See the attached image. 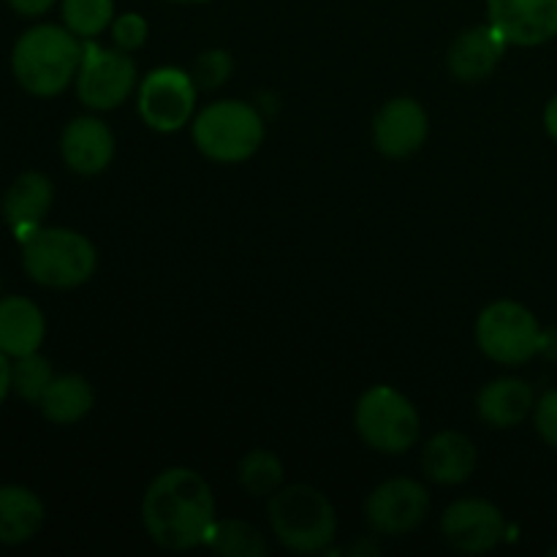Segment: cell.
<instances>
[{
  "label": "cell",
  "mask_w": 557,
  "mask_h": 557,
  "mask_svg": "<svg viewBox=\"0 0 557 557\" xmlns=\"http://www.w3.org/2000/svg\"><path fill=\"white\" fill-rule=\"evenodd\" d=\"M533 408H536V395H533L531 384L520 379L490 381L479 392L476 400V411L482 422H487L495 430L517 428L520 422H525Z\"/></svg>",
  "instance_id": "cell-19"
},
{
  "label": "cell",
  "mask_w": 557,
  "mask_h": 557,
  "mask_svg": "<svg viewBox=\"0 0 557 557\" xmlns=\"http://www.w3.org/2000/svg\"><path fill=\"white\" fill-rule=\"evenodd\" d=\"M207 547L226 557H261L270 553L267 539L253 525L237 520H215L207 536Z\"/></svg>",
  "instance_id": "cell-22"
},
{
  "label": "cell",
  "mask_w": 557,
  "mask_h": 557,
  "mask_svg": "<svg viewBox=\"0 0 557 557\" xmlns=\"http://www.w3.org/2000/svg\"><path fill=\"white\" fill-rule=\"evenodd\" d=\"M60 152L71 172L92 177L112 163L114 136L109 125L98 117H76L65 125Z\"/></svg>",
  "instance_id": "cell-14"
},
{
  "label": "cell",
  "mask_w": 557,
  "mask_h": 557,
  "mask_svg": "<svg viewBox=\"0 0 557 557\" xmlns=\"http://www.w3.org/2000/svg\"><path fill=\"white\" fill-rule=\"evenodd\" d=\"M476 343L484 357L515 368L531 362L542 351L544 332L525 305L498 299L476 319Z\"/></svg>",
  "instance_id": "cell-7"
},
{
  "label": "cell",
  "mask_w": 557,
  "mask_h": 557,
  "mask_svg": "<svg viewBox=\"0 0 557 557\" xmlns=\"http://www.w3.org/2000/svg\"><path fill=\"white\" fill-rule=\"evenodd\" d=\"M196 109L194 76L180 69H156L139 85V114L152 131L185 128Z\"/></svg>",
  "instance_id": "cell-9"
},
{
  "label": "cell",
  "mask_w": 557,
  "mask_h": 557,
  "mask_svg": "<svg viewBox=\"0 0 557 557\" xmlns=\"http://www.w3.org/2000/svg\"><path fill=\"white\" fill-rule=\"evenodd\" d=\"M194 141L210 161H248L264 141V120L245 101H215L196 114Z\"/></svg>",
  "instance_id": "cell-5"
},
{
  "label": "cell",
  "mask_w": 557,
  "mask_h": 557,
  "mask_svg": "<svg viewBox=\"0 0 557 557\" xmlns=\"http://www.w3.org/2000/svg\"><path fill=\"white\" fill-rule=\"evenodd\" d=\"M47 324L36 302L25 297L0 299V351L5 357H27L41 348Z\"/></svg>",
  "instance_id": "cell-18"
},
{
  "label": "cell",
  "mask_w": 557,
  "mask_h": 557,
  "mask_svg": "<svg viewBox=\"0 0 557 557\" xmlns=\"http://www.w3.org/2000/svg\"><path fill=\"white\" fill-rule=\"evenodd\" d=\"M92 403H96L92 386L82 375L69 373L54 375L38 406L52 424H74L90 413Z\"/></svg>",
  "instance_id": "cell-21"
},
{
  "label": "cell",
  "mask_w": 557,
  "mask_h": 557,
  "mask_svg": "<svg viewBox=\"0 0 557 557\" xmlns=\"http://www.w3.org/2000/svg\"><path fill=\"white\" fill-rule=\"evenodd\" d=\"M174 3H205V0H174Z\"/></svg>",
  "instance_id": "cell-33"
},
{
  "label": "cell",
  "mask_w": 557,
  "mask_h": 557,
  "mask_svg": "<svg viewBox=\"0 0 557 557\" xmlns=\"http://www.w3.org/2000/svg\"><path fill=\"white\" fill-rule=\"evenodd\" d=\"M228 74H232V58L223 49H210V52L199 54L194 65L196 87H205V90L221 87L228 79Z\"/></svg>",
  "instance_id": "cell-26"
},
{
  "label": "cell",
  "mask_w": 557,
  "mask_h": 557,
  "mask_svg": "<svg viewBox=\"0 0 557 557\" xmlns=\"http://www.w3.org/2000/svg\"><path fill=\"white\" fill-rule=\"evenodd\" d=\"M430 515V493L413 479H389L370 493L364 504L368 525L381 536H406Z\"/></svg>",
  "instance_id": "cell-10"
},
{
  "label": "cell",
  "mask_w": 557,
  "mask_h": 557,
  "mask_svg": "<svg viewBox=\"0 0 557 557\" xmlns=\"http://www.w3.org/2000/svg\"><path fill=\"white\" fill-rule=\"evenodd\" d=\"M52 364L44 357H38V351L20 357L14 368H11V386L16 389V395L27 403H36V406L41 403L44 392L52 384Z\"/></svg>",
  "instance_id": "cell-25"
},
{
  "label": "cell",
  "mask_w": 557,
  "mask_h": 557,
  "mask_svg": "<svg viewBox=\"0 0 557 557\" xmlns=\"http://www.w3.org/2000/svg\"><path fill=\"white\" fill-rule=\"evenodd\" d=\"M506 38L493 25H479L460 33L449 47V71L460 82H482L498 69L506 52Z\"/></svg>",
  "instance_id": "cell-15"
},
{
  "label": "cell",
  "mask_w": 557,
  "mask_h": 557,
  "mask_svg": "<svg viewBox=\"0 0 557 557\" xmlns=\"http://www.w3.org/2000/svg\"><path fill=\"white\" fill-rule=\"evenodd\" d=\"M9 389H11V364H9V357L0 351V406H3Z\"/></svg>",
  "instance_id": "cell-30"
},
{
  "label": "cell",
  "mask_w": 557,
  "mask_h": 557,
  "mask_svg": "<svg viewBox=\"0 0 557 557\" xmlns=\"http://www.w3.org/2000/svg\"><path fill=\"white\" fill-rule=\"evenodd\" d=\"M544 128H547V134L557 141V96L547 103V109H544Z\"/></svg>",
  "instance_id": "cell-31"
},
{
  "label": "cell",
  "mask_w": 557,
  "mask_h": 557,
  "mask_svg": "<svg viewBox=\"0 0 557 557\" xmlns=\"http://www.w3.org/2000/svg\"><path fill=\"white\" fill-rule=\"evenodd\" d=\"M270 525L277 542L292 553H324L337 533L330 498L308 484L277 490L270 498Z\"/></svg>",
  "instance_id": "cell-3"
},
{
  "label": "cell",
  "mask_w": 557,
  "mask_h": 557,
  "mask_svg": "<svg viewBox=\"0 0 557 557\" xmlns=\"http://www.w3.org/2000/svg\"><path fill=\"white\" fill-rule=\"evenodd\" d=\"M147 20L141 14H123L117 16V20L112 22V38L114 44H117L120 49H125V52H134V49L145 47L147 41Z\"/></svg>",
  "instance_id": "cell-27"
},
{
  "label": "cell",
  "mask_w": 557,
  "mask_h": 557,
  "mask_svg": "<svg viewBox=\"0 0 557 557\" xmlns=\"http://www.w3.org/2000/svg\"><path fill=\"white\" fill-rule=\"evenodd\" d=\"M357 433L381 455H406L419 438V413L403 392L379 384L364 392L354 413Z\"/></svg>",
  "instance_id": "cell-6"
},
{
  "label": "cell",
  "mask_w": 557,
  "mask_h": 557,
  "mask_svg": "<svg viewBox=\"0 0 557 557\" xmlns=\"http://www.w3.org/2000/svg\"><path fill=\"white\" fill-rule=\"evenodd\" d=\"M63 22L74 36L96 38L114 22V0H63Z\"/></svg>",
  "instance_id": "cell-24"
},
{
  "label": "cell",
  "mask_w": 557,
  "mask_h": 557,
  "mask_svg": "<svg viewBox=\"0 0 557 557\" xmlns=\"http://www.w3.org/2000/svg\"><path fill=\"white\" fill-rule=\"evenodd\" d=\"M25 272L47 288H76L96 272L98 256L90 239L71 228H38L22 245Z\"/></svg>",
  "instance_id": "cell-4"
},
{
  "label": "cell",
  "mask_w": 557,
  "mask_h": 557,
  "mask_svg": "<svg viewBox=\"0 0 557 557\" xmlns=\"http://www.w3.org/2000/svg\"><path fill=\"white\" fill-rule=\"evenodd\" d=\"M476 446L468 435L455 433V430H444L430 444L424 446L422 466L424 473L433 479L435 484H462L473 476L476 471Z\"/></svg>",
  "instance_id": "cell-17"
},
{
  "label": "cell",
  "mask_w": 557,
  "mask_h": 557,
  "mask_svg": "<svg viewBox=\"0 0 557 557\" xmlns=\"http://www.w3.org/2000/svg\"><path fill=\"white\" fill-rule=\"evenodd\" d=\"M54 3H58V0H9L11 9L22 16H41L47 14Z\"/></svg>",
  "instance_id": "cell-29"
},
{
  "label": "cell",
  "mask_w": 557,
  "mask_h": 557,
  "mask_svg": "<svg viewBox=\"0 0 557 557\" xmlns=\"http://www.w3.org/2000/svg\"><path fill=\"white\" fill-rule=\"evenodd\" d=\"M533 417H536V430L544 444L557 449V389L542 395V400L533 408Z\"/></svg>",
  "instance_id": "cell-28"
},
{
  "label": "cell",
  "mask_w": 557,
  "mask_h": 557,
  "mask_svg": "<svg viewBox=\"0 0 557 557\" xmlns=\"http://www.w3.org/2000/svg\"><path fill=\"white\" fill-rule=\"evenodd\" d=\"M441 533L457 553L482 555L504 542V511L482 498H462L441 517Z\"/></svg>",
  "instance_id": "cell-11"
},
{
  "label": "cell",
  "mask_w": 557,
  "mask_h": 557,
  "mask_svg": "<svg viewBox=\"0 0 557 557\" xmlns=\"http://www.w3.org/2000/svg\"><path fill=\"white\" fill-rule=\"evenodd\" d=\"M237 479L243 490L253 498L275 495L283 484V462L275 451L253 449L239 460Z\"/></svg>",
  "instance_id": "cell-23"
},
{
  "label": "cell",
  "mask_w": 557,
  "mask_h": 557,
  "mask_svg": "<svg viewBox=\"0 0 557 557\" xmlns=\"http://www.w3.org/2000/svg\"><path fill=\"white\" fill-rule=\"evenodd\" d=\"M141 522L147 536L169 553L201 547L215 525V495L194 468H166L145 490Z\"/></svg>",
  "instance_id": "cell-1"
},
{
  "label": "cell",
  "mask_w": 557,
  "mask_h": 557,
  "mask_svg": "<svg viewBox=\"0 0 557 557\" xmlns=\"http://www.w3.org/2000/svg\"><path fill=\"white\" fill-rule=\"evenodd\" d=\"M549 555H553V557H557V547H555V549H553V553H549Z\"/></svg>",
  "instance_id": "cell-34"
},
{
  "label": "cell",
  "mask_w": 557,
  "mask_h": 557,
  "mask_svg": "<svg viewBox=\"0 0 557 557\" xmlns=\"http://www.w3.org/2000/svg\"><path fill=\"white\" fill-rule=\"evenodd\" d=\"M85 44L60 25H36L22 33L11 52L16 82L30 96L52 98L76 79Z\"/></svg>",
  "instance_id": "cell-2"
},
{
  "label": "cell",
  "mask_w": 557,
  "mask_h": 557,
  "mask_svg": "<svg viewBox=\"0 0 557 557\" xmlns=\"http://www.w3.org/2000/svg\"><path fill=\"white\" fill-rule=\"evenodd\" d=\"M487 20L511 47H542L557 36V0H487Z\"/></svg>",
  "instance_id": "cell-12"
},
{
  "label": "cell",
  "mask_w": 557,
  "mask_h": 557,
  "mask_svg": "<svg viewBox=\"0 0 557 557\" xmlns=\"http://www.w3.org/2000/svg\"><path fill=\"white\" fill-rule=\"evenodd\" d=\"M428 112L413 98H392L373 120V141L381 156L408 158L428 141Z\"/></svg>",
  "instance_id": "cell-13"
},
{
  "label": "cell",
  "mask_w": 557,
  "mask_h": 557,
  "mask_svg": "<svg viewBox=\"0 0 557 557\" xmlns=\"http://www.w3.org/2000/svg\"><path fill=\"white\" fill-rule=\"evenodd\" d=\"M44 525V504L27 487H0V544L30 542Z\"/></svg>",
  "instance_id": "cell-20"
},
{
  "label": "cell",
  "mask_w": 557,
  "mask_h": 557,
  "mask_svg": "<svg viewBox=\"0 0 557 557\" xmlns=\"http://www.w3.org/2000/svg\"><path fill=\"white\" fill-rule=\"evenodd\" d=\"M136 87V65L125 49H103L92 38L85 41L79 74H76V92L79 101L90 109H117L128 101Z\"/></svg>",
  "instance_id": "cell-8"
},
{
  "label": "cell",
  "mask_w": 557,
  "mask_h": 557,
  "mask_svg": "<svg viewBox=\"0 0 557 557\" xmlns=\"http://www.w3.org/2000/svg\"><path fill=\"white\" fill-rule=\"evenodd\" d=\"M52 183L38 172L22 174L9 188L3 201V215L22 245L38 232V223L44 221L47 210L52 207Z\"/></svg>",
  "instance_id": "cell-16"
},
{
  "label": "cell",
  "mask_w": 557,
  "mask_h": 557,
  "mask_svg": "<svg viewBox=\"0 0 557 557\" xmlns=\"http://www.w3.org/2000/svg\"><path fill=\"white\" fill-rule=\"evenodd\" d=\"M542 351H547L549 357L557 359V332H553V335H544V346Z\"/></svg>",
  "instance_id": "cell-32"
}]
</instances>
